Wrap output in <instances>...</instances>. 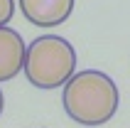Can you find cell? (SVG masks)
Instances as JSON below:
<instances>
[{
    "instance_id": "cell-1",
    "label": "cell",
    "mask_w": 130,
    "mask_h": 128,
    "mask_svg": "<svg viewBox=\"0 0 130 128\" xmlns=\"http://www.w3.org/2000/svg\"><path fill=\"white\" fill-rule=\"evenodd\" d=\"M120 91L116 81L98 69L76 71L64 84L61 91V106L74 123L81 126H103L108 123L118 111Z\"/></svg>"
},
{
    "instance_id": "cell-2",
    "label": "cell",
    "mask_w": 130,
    "mask_h": 128,
    "mask_svg": "<svg viewBox=\"0 0 130 128\" xmlns=\"http://www.w3.org/2000/svg\"><path fill=\"white\" fill-rule=\"evenodd\" d=\"M76 74V49L59 35H42L27 44L25 76L37 89L64 86Z\"/></svg>"
},
{
    "instance_id": "cell-3",
    "label": "cell",
    "mask_w": 130,
    "mask_h": 128,
    "mask_svg": "<svg viewBox=\"0 0 130 128\" xmlns=\"http://www.w3.org/2000/svg\"><path fill=\"white\" fill-rule=\"evenodd\" d=\"M27 22L37 27L64 25L74 12V0H17Z\"/></svg>"
},
{
    "instance_id": "cell-4",
    "label": "cell",
    "mask_w": 130,
    "mask_h": 128,
    "mask_svg": "<svg viewBox=\"0 0 130 128\" xmlns=\"http://www.w3.org/2000/svg\"><path fill=\"white\" fill-rule=\"evenodd\" d=\"M25 57L27 44L20 32L3 25L0 27V81H10L20 71H25Z\"/></svg>"
},
{
    "instance_id": "cell-5",
    "label": "cell",
    "mask_w": 130,
    "mask_h": 128,
    "mask_svg": "<svg viewBox=\"0 0 130 128\" xmlns=\"http://www.w3.org/2000/svg\"><path fill=\"white\" fill-rule=\"evenodd\" d=\"M15 15V0H0V27L7 25Z\"/></svg>"
},
{
    "instance_id": "cell-6",
    "label": "cell",
    "mask_w": 130,
    "mask_h": 128,
    "mask_svg": "<svg viewBox=\"0 0 130 128\" xmlns=\"http://www.w3.org/2000/svg\"><path fill=\"white\" fill-rule=\"evenodd\" d=\"M3 108H5V96H3V89H0V113H3Z\"/></svg>"
}]
</instances>
